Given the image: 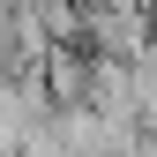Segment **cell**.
<instances>
[{
	"label": "cell",
	"mask_w": 157,
	"mask_h": 157,
	"mask_svg": "<svg viewBox=\"0 0 157 157\" xmlns=\"http://www.w3.org/2000/svg\"><path fill=\"white\" fill-rule=\"evenodd\" d=\"M15 157H75V150H67L60 135H52V120H45V127H30L23 142H15Z\"/></svg>",
	"instance_id": "obj_1"
},
{
	"label": "cell",
	"mask_w": 157,
	"mask_h": 157,
	"mask_svg": "<svg viewBox=\"0 0 157 157\" xmlns=\"http://www.w3.org/2000/svg\"><path fill=\"white\" fill-rule=\"evenodd\" d=\"M135 8H150V15H157V0H135Z\"/></svg>",
	"instance_id": "obj_2"
}]
</instances>
